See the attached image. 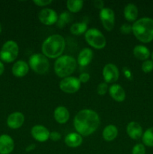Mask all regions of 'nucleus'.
<instances>
[{
  "label": "nucleus",
  "mask_w": 153,
  "mask_h": 154,
  "mask_svg": "<svg viewBox=\"0 0 153 154\" xmlns=\"http://www.w3.org/2000/svg\"><path fill=\"white\" fill-rule=\"evenodd\" d=\"M100 125V118L97 113L91 109H83L76 114L74 126L76 132L82 136H88L95 132Z\"/></svg>",
  "instance_id": "nucleus-1"
},
{
  "label": "nucleus",
  "mask_w": 153,
  "mask_h": 154,
  "mask_svg": "<svg viewBox=\"0 0 153 154\" xmlns=\"http://www.w3.org/2000/svg\"><path fill=\"white\" fill-rule=\"evenodd\" d=\"M65 48L64 38L58 34L50 35L42 44V53L46 58L56 59L61 57Z\"/></svg>",
  "instance_id": "nucleus-2"
},
{
  "label": "nucleus",
  "mask_w": 153,
  "mask_h": 154,
  "mask_svg": "<svg viewBox=\"0 0 153 154\" xmlns=\"http://www.w3.org/2000/svg\"><path fill=\"white\" fill-rule=\"evenodd\" d=\"M132 32L136 38L143 43L153 40V20L150 17H142L137 20L132 25Z\"/></svg>",
  "instance_id": "nucleus-3"
},
{
  "label": "nucleus",
  "mask_w": 153,
  "mask_h": 154,
  "mask_svg": "<svg viewBox=\"0 0 153 154\" xmlns=\"http://www.w3.org/2000/svg\"><path fill=\"white\" fill-rule=\"evenodd\" d=\"M76 60L68 55L61 56L54 63V71L57 76L64 78L74 72L76 68Z\"/></svg>",
  "instance_id": "nucleus-4"
},
{
  "label": "nucleus",
  "mask_w": 153,
  "mask_h": 154,
  "mask_svg": "<svg viewBox=\"0 0 153 154\" xmlns=\"http://www.w3.org/2000/svg\"><path fill=\"white\" fill-rule=\"evenodd\" d=\"M28 66L38 75H44L50 69L49 60L41 54H32L28 60Z\"/></svg>",
  "instance_id": "nucleus-5"
},
{
  "label": "nucleus",
  "mask_w": 153,
  "mask_h": 154,
  "mask_svg": "<svg viewBox=\"0 0 153 154\" xmlns=\"http://www.w3.org/2000/svg\"><path fill=\"white\" fill-rule=\"evenodd\" d=\"M85 39L90 46L95 49H103L106 46V38L96 28L88 29L85 33Z\"/></svg>",
  "instance_id": "nucleus-6"
},
{
  "label": "nucleus",
  "mask_w": 153,
  "mask_h": 154,
  "mask_svg": "<svg viewBox=\"0 0 153 154\" xmlns=\"http://www.w3.org/2000/svg\"><path fill=\"white\" fill-rule=\"evenodd\" d=\"M19 54V47L13 40L7 41L3 45L0 51V59L4 63H10L14 61Z\"/></svg>",
  "instance_id": "nucleus-7"
},
{
  "label": "nucleus",
  "mask_w": 153,
  "mask_h": 154,
  "mask_svg": "<svg viewBox=\"0 0 153 154\" xmlns=\"http://www.w3.org/2000/svg\"><path fill=\"white\" fill-rule=\"evenodd\" d=\"M80 86L81 83L79 78L73 76L63 78L59 83V87L61 90L66 93H76L80 88Z\"/></svg>",
  "instance_id": "nucleus-8"
},
{
  "label": "nucleus",
  "mask_w": 153,
  "mask_h": 154,
  "mask_svg": "<svg viewBox=\"0 0 153 154\" xmlns=\"http://www.w3.org/2000/svg\"><path fill=\"white\" fill-rule=\"evenodd\" d=\"M99 17L104 28L107 31H111L115 24V14L113 11L109 8H104L100 10Z\"/></svg>",
  "instance_id": "nucleus-9"
},
{
  "label": "nucleus",
  "mask_w": 153,
  "mask_h": 154,
  "mask_svg": "<svg viewBox=\"0 0 153 154\" xmlns=\"http://www.w3.org/2000/svg\"><path fill=\"white\" fill-rule=\"evenodd\" d=\"M58 16L56 11L51 8H44L39 12L38 19L40 23L46 26H51L56 23Z\"/></svg>",
  "instance_id": "nucleus-10"
},
{
  "label": "nucleus",
  "mask_w": 153,
  "mask_h": 154,
  "mask_svg": "<svg viewBox=\"0 0 153 154\" xmlns=\"http://www.w3.org/2000/svg\"><path fill=\"white\" fill-rule=\"evenodd\" d=\"M103 77L106 84H112L118 81L119 72L117 66L112 63L105 65L103 69Z\"/></svg>",
  "instance_id": "nucleus-11"
},
{
  "label": "nucleus",
  "mask_w": 153,
  "mask_h": 154,
  "mask_svg": "<svg viewBox=\"0 0 153 154\" xmlns=\"http://www.w3.org/2000/svg\"><path fill=\"white\" fill-rule=\"evenodd\" d=\"M33 138L38 142H45L50 138V131L42 125H35L31 129Z\"/></svg>",
  "instance_id": "nucleus-12"
},
{
  "label": "nucleus",
  "mask_w": 153,
  "mask_h": 154,
  "mask_svg": "<svg viewBox=\"0 0 153 154\" xmlns=\"http://www.w3.org/2000/svg\"><path fill=\"white\" fill-rule=\"evenodd\" d=\"M24 120H25V117L22 113L16 111V112L11 113L8 117L7 125L10 129H19L24 123Z\"/></svg>",
  "instance_id": "nucleus-13"
},
{
  "label": "nucleus",
  "mask_w": 153,
  "mask_h": 154,
  "mask_svg": "<svg viewBox=\"0 0 153 154\" xmlns=\"http://www.w3.org/2000/svg\"><path fill=\"white\" fill-rule=\"evenodd\" d=\"M14 148V141L8 135H0V154H9Z\"/></svg>",
  "instance_id": "nucleus-14"
},
{
  "label": "nucleus",
  "mask_w": 153,
  "mask_h": 154,
  "mask_svg": "<svg viewBox=\"0 0 153 154\" xmlns=\"http://www.w3.org/2000/svg\"><path fill=\"white\" fill-rule=\"evenodd\" d=\"M29 66L28 63L22 60H19L16 61L12 66V74L15 77L17 78H22L26 75L28 72Z\"/></svg>",
  "instance_id": "nucleus-15"
},
{
  "label": "nucleus",
  "mask_w": 153,
  "mask_h": 154,
  "mask_svg": "<svg viewBox=\"0 0 153 154\" xmlns=\"http://www.w3.org/2000/svg\"><path fill=\"white\" fill-rule=\"evenodd\" d=\"M109 93L111 98L118 102H122L125 99V91L119 84H112L109 88Z\"/></svg>",
  "instance_id": "nucleus-16"
},
{
  "label": "nucleus",
  "mask_w": 153,
  "mask_h": 154,
  "mask_svg": "<svg viewBox=\"0 0 153 154\" xmlns=\"http://www.w3.org/2000/svg\"><path fill=\"white\" fill-rule=\"evenodd\" d=\"M53 116L57 123L60 124H64L68 121L70 118V113L65 107L58 106L54 110Z\"/></svg>",
  "instance_id": "nucleus-17"
},
{
  "label": "nucleus",
  "mask_w": 153,
  "mask_h": 154,
  "mask_svg": "<svg viewBox=\"0 0 153 154\" xmlns=\"http://www.w3.org/2000/svg\"><path fill=\"white\" fill-rule=\"evenodd\" d=\"M127 133L130 138L134 140H137L142 135V129L140 125L136 122H130L128 124Z\"/></svg>",
  "instance_id": "nucleus-18"
},
{
  "label": "nucleus",
  "mask_w": 153,
  "mask_h": 154,
  "mask_svg": "<svg viewBox=\"0 0 153 154\" xmlns=\"http://www.w3.org/2000/svg\"><path fill=\"white\" fill-rule=\"evenodd\" d=\"M92 59L93 51L90 48H86L80 52L76 62L80 66H86L91 63Z\"/></svg>",
  "instance_id": "nucleus-19"
},
{
  "label": "nucleus",
  "mask_w": 153,
  "mask_h": 154,
  "mask_svg": "<svg viewBox=\"0 0 153 154\" xmlns=\"http://www.w3.org/2000/svg\"><path fill=\"white\" fill-rule=\"evenodd\" d=\"M64 143L70 147H77L82 143V137L77 132H72L66 135L64 138Z\"/></svg>",
  "instance_id": "nucleus-20"
},
{
  "label": "nucleus",
  "mask_w": 153,
  "mask_h": 154,
  "mask_svg": "<svg viewBox=\"0 0 153 154\" xmlns=\"http://www.w3.org/2000/svg\"><path fill=\"white\" fill-rule=\"evenodd\" d=\"M124 16L129 22L135 21L138 16L137 7L133 3H129L124 8Z\"/></svg>",
  "instance_id": "nucleus-21"
},
{
  "label": "nucleus",
  "mask_w": 153,
  "mask_h": 154,
  "mask_svg": "<svg viewBox=\"0 0 153 154\" xmlns=\"http://www.w3.org/2000/svg\"><path fill=\"white\" fill-rule=\"evenodd\" d=\"M102 135L105 141H112L115 139L118 135V129L114 125H108L104 129Z\"/></svg>",
  "instance_id": "nucleus-22"
},
{
  "label": "nucleus",
  "mask_w": 153,
  "mask_h": 154,
  "mask_svg": "<svg viewBox=\"0 0 153 154\" xmlns=\"http://www.w3.org/2000/svg\"><path fill=\"white\" fill-rule=\"evenodd\" d=\"M134 55L139 60H148L150 56V51L146 47L143 45H136L134 48Z\"/></svg>",
  "instance_id": "nucleus-23"
},
{
  "label": "nucleus",
  "mask_w": 153,
  "mask_h": 154,
  "mask_svg": "<svg viewBox=\"0 0 153 154\" xmlns=\"http://www.w3.org/2000/svg\"><path fill=\"white\" fill-rule=\"evenodd\" d=\"M86 23L85 22H78L72 24L70 28V32L74 35H80L83 33L86 32L88 29Z\"/></svg>",
  "instance_id": "nucleus-24"
},
{
  "label": "nucleus",
  "mask_w": 153,
  "mask_h": 154,
  "mask_svg": "<svg viewBox=\"0 0 153 154\" xmlns=\"http://www.w3.org/2000/svg\"><path fill=\"white\" fill-rule=\"evenodd\" d=\"M83 2L81 0H68L67 2V8L71 13H76L82 9Z\"/></svg>",
  "instance_id": "nucleus-25"
},
{
  "label": "nucleus",
  "mask_w": 153,
  "mask_h": 154,
  "mask_svg": "<svg viewBox=\"0 0 153 154\" xmlns=\"http://www.w3.org/2000/svg\"><path fill=\"white\" fill-rule=\"evenodd\" d=\"M142 142L148 147H153V127L149 128L142 135Z\"/></svg>",
  "instance_id": "nucleus-26"
},
{
  "label": "nucleus",
  "mask_w": 153,
  "mask_h": 154,
  "mask_svg": "<svg viewBox=\"0 0 153 154\" xmlns=\"http://www.w3.org/2000/svg\"><path fill=\"white\" fill-rule=\"evenodd\" d=\"M71 20V15L68 11H63L61 14L59 15L56 24L57 26L59 28H62L67 23H68Z\"/></svg>",
  "instance_id": "nucleus-27"
},
{
  "label": "nucleus",
  "mask_w": 153,
  "mask_h": 154,
  "mask_svg": "<svg viewBox=\"0 0 153 154\" xmlns=\"http://www.w3.org/2000/svg\"><path fill=\"white\" fill-rule=\"evenodd\" d=\"M142 70L145 73H149L153 70V61L152 60H146L142 64Z\"/></svg>",
  "instance_id": "nucleus-28"
},
{
  "label": "nucleus",
  "mask_w": 153,
  "mask_h": 154,
  "mask_svg": "<svg viewBox=\"0 0 153 154\" xmlns=\"http://www.w3.org/2000/svg\"><path fill=\"white\" fill-rule=\"evenodd\" d=\"M108 91V86L106 84V83L103 82L100 83V84L98 85L97 87V93L98 94L100 95V96H104Z\"/></svg>",
  "instance_id": "nucleus-29"
},
{
  "label": "nucleus",
  "mask_w": 153,
  "mask_h": 154,
  "mask_svg": "<svg viewBox=\"0 0 153 154\" xmlns=\"http://www.w3.org/2000/svg\"><path fill=\"white\" fill-rule=\"evenodd\" d=\"M132 154H146V148L144 144H137L132 149Z\"/></svg>",
  "instance_id": "nucleus-30"
},
{
  "label": "nucleus",
  "mask_w": 153,
  "mask_h": 154,
  "mask_svg": "<svg viewBox=\"0 0 153 154\" xmlns=\"http://www.w3.org/2000/svg\"><path fill=\"white\" fill-rule=\"evenodd\" d=\"M120 32L124 35H128L132 32V26L128 23H124L120 27Z\"/></svg>",
  "instance_id": "nucleus-31"
},
{
  "label": "nucleus",
  "mask_w": 153,
  "mask_h": 154,
  "mask_svg": "<svg viewBox=\"0 0 153 154\" xmlns=\"http://www.w3.org/2000/svg\"><path fill=\"white\" fill-rule=\"evenodd\" d=\"M52 2V0H34L33 3L35 4L36 5L40 6V7H43V6L49 5Z\"/></svg>",
  "instance_id": "nucleus-32"
},
{
  "label": "nucleus",
  "mask_w": 153,
  "mask_h": 154,
  "mask_svg": "<svg viewBox=\"0 0 153 154\" xmlns=\"http://www.w3.org/2000/svg\"><path fill=\"white\" fill-rule=\"evenodd\" d=\"M61 134L59 132H56V131L50 132V139L53 141H58V140L61 139Z\"/></svg>",
  "instance_id": "nucleus-33"
},
{
  "label": "nucleus",
  "mask_w": 153,
  "mask_h": 154,
  "mask_svg": "<svg viewBox=\"0 0 153 154\" xmlns=\"http://www.w3.org/2000/svg\"><path fill=\"white\" fill-rule=\"evenodd\" d=\"M78 78H79L80 83H87L88 81H89L90 75H88V73H86V72H84V73L80 74Z\"/></svg>",
  "instance_id": "nucleus-34"
},
{
  "label": "nucleus",
  "mask_w": 153,
  "mask_h": 154,
  "mask_svg": "<svg viewBox=\"0 0 153 154\" xmlns=\"http://www.w3.org/2000/svg\"><path fill=\"white\" fill-rule=\"evenodd\" d=\"M93 3H94V7L100 9V10H102V9L104 8V1H102V0H95V1H94Z\"/></svg>",
  "instance_id": "nucleus-35"
},
{
  "label": "nucleus",
  "mask_w": 153,
  "mask_h": 154,
  "mask_svg": "<svg viewBox=\"0 0 153 154\" xmlns=\"http://www.w3.org/2000/svg\"><path fill=\"white\" fill-rule=\"evenodd\" d=\"M34 148H35V145H34V144H29V145H28V147H26V151H31V150H34Z\"/></svg>",
  "instance_id": "nucleus-36"
},
{
  "label": "nucleus",
  "mask_w": 153,
  "mask_h": 154,
  "mask_svg": "<svg viewBox=\"0 0 153 154\" xmlns=\"http://www.w3.org/2000/svg\"><path fill=\"white\" fill-rule=\"evenodd\" d=\"M4 71V64H3L2 62L0 61V75H2L3 74Z\"/></svg>",
  "instance_id": "nucleus-37"
},
{
  "label": "nucleus",
  "mask_w": 153,
  "mask_h": 154,
  "mask_svg": "<svg viewBox=\"0 0 153 154\" xmlns=\"http://www.w3.org/2000/svg\"><path fill=\"white\" fill-rule=\"evenodd\" d=\"M1 32H2V25L1 23H0V33H1Z\"/></svg>",
  "instance_id": "nucleus-38"
},
{
  "label": "nucleus",
  "mask_w": 153,
  "mask_h": 154,
  "mask_svg": "<svg viewBox=\"0 0 153 154\" xmlns=\"http://www.w3.org/2000/svg\"><path fill=\"white\" fill-rule=\"evenodd\" d=\"M152 61H153V52L152 54Z\"/></svg>",
  "instance_id": "nucleus-39"
}]
</instances>
